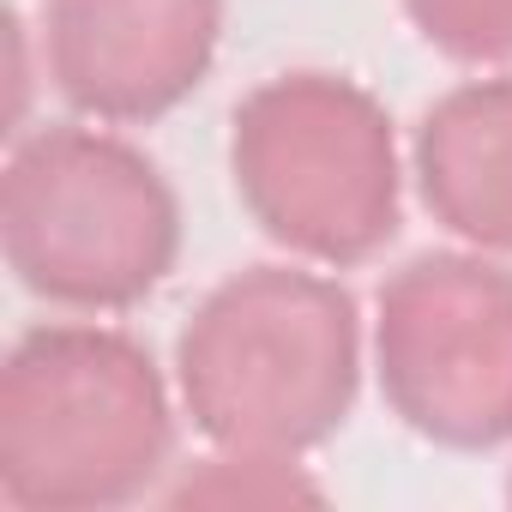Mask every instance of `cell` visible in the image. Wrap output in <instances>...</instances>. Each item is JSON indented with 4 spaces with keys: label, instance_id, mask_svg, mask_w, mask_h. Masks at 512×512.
Here are the masks:
<instances>
[{
    "label": "cell",
    "instance_id": "obj_2",
    "mask_svg": "<svg viewBox=\"0 0 512 512\" xmlns=\"http://www.w3.org/2000/svg\"><path fill=\"white\" fill-rule=\"evenodd\" d=\"M175 446L169 386L109 326H37L0 368V494L19 512L139 500Z\"/></svg>",
    "mask_w": 512,
    "mask_h": 512
},
{
    "label": "cell",
    "instance_id": "obj_9",
    "mask_svg": "<svg viewBox=\"0 0 512 512\" xmlns=\"http://www.w3.org/2000/svg\"><path fill=\"white\" fill-rule=\"evenodd\" d=\"M506 500H512V482H506Z\"/></svg>",
    "mask_w": 512,
    "mask_h": 512
},
{
    "label": "cell",
    "instance_id": "obj_7",
    "mask_svg": "<svg viewBox=\"0 0 512 512\" xmlns=\"http://www.w3.org/2000/svg\"><path fill=\"white\" fill-rule=\"evenodd\" d=\"M416 187L476 253H512V73L464 79L416 127Z\"/></svg>",
    "mask_w": 512,
    "mask_h": 512
},
{
    "label": "cell",
    "instance_id": "obj_4",
    "mask_svg": "<svg viewBox=\"0 0 512 512\" xmlns=\"http://www.w3.org/2000/svg\"><path fill=\"white\" fill-rule=\"evenodd\" d=\"M229 175L278 247L314 266H362L398 235V133L344 73L260 79L229 115Z\"/></svg>",
    "mask_w": 512,
    "mask_h": 512
},
{
    "label": "cell",
    "instance_id": "obj_8",
    "mask_svg": "<svg viewBox=\"0 0 512 512\" xmlns=\"http://www.w3.org/2000/svg\"><path fill=\"white\" fill-rule=\"evenodd\" d=\"M404 13L446 61H512V0H404Z\"/></svg>",
    "mask_w": 512,
    "mask_h": 512
},
{
    "label": "cell",
    "instance_id": "obj_6",
    "mask_svg": "<svg viewBox=\"0 0 512 512\" xmlns=\"http://www.w3.org/2000/svg\"><path fill=\"white\" fill-rule=\"evenodd\" d=\"M223 37V0H43L55 91L91 121H157L187 103Z\"/></svg>",
    "mask_w": 512,
    "mask_h": 512
},
{
    "label": "cell",
    "instance_id": "obj_3",
    "mask_svg": "<svg viewBox=\"0 0 512 512\" xmlns=\"http://www.w3.org/2000/svg\"><path fill=\"white\" fill-rule=\"evenodd\" d=\"M0 253L55 308L127 314L175 272L181 205L163 169L97 127H43L0 175Z\"/></svg>",
    "mask_w": 512,
    "mask_h": 512
},
{
    "label": "cell",
    "instance_id": "obj_5",
    "mask_svg": "<svg viewBox=\"0 0 512 512\" xmlns=\"http://www.w3.org/2000/svg\"><path fill=\"white\" fill-rule=\"evenodd\" d=\"M374 368L392 416L446 446L512 440V272L488 253H416L374 302Z\"/></svg>",
    "mask_w": 512,
    "mask_h": 512
},
{
    "label": "cell",
    "instance_id": "obj_1",
    "mask_svg": "<svg viewBox=\"0 0 512 512\" xmlns=\"http://www.w3.org/2000/svg\"><path fill=\"white\" fill-rule=\"evenodd\" d=\"M175 386L217 452L302 458L326 446L362 386V314L338 278L247 266L175 338Z\"/></svg>",
    "mask_w": 512,
    "mask_h": 512
}]
</instances>
